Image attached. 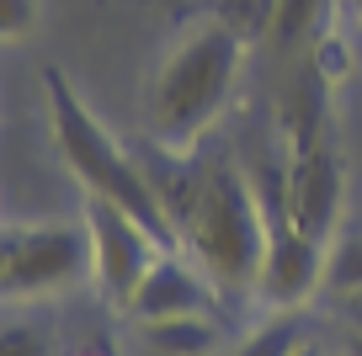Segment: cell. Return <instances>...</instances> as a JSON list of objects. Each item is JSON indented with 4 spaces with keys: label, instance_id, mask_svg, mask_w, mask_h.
<instances>
[{
    "label": "cell",
    "instance_id": "9a60e30c",
    "mask_svg": "<svg viewBox=\"0 0 362 356\" xmlns=\"http://www.w3.org/2000/svg\"><path fill=\"white\" fill-rule=\"evenodd\" d=\"M11 250H16V229H0V287H6V271H11Z\"/></svg>",
    "mask_w": 362,
    "mask_h": 356
},
{
    "label": "cell",
    "instance_id": "ac0fdd59",
    "mask_svg": "<svg viewBox=\"0 0 362 356\" xmlns=\"http://www.w3.org/2000/svg\"><path fill=\"white\" fill-rule=\"evenodd\" d=\"M346 6H351V11H357V16H362V0H346Z\"/></svg>",
    "mask_w": 362,
    "mask_h": 356
},
{
    "label": "cell",
    "instance_id": "4fadbf2b",
    "mask_svg": "<svg viewBox=\"0 0 362 356\" xmlns=\"http://www.w3.org/2000/svg\"><path fill=\"white\" fill-rule=\"evenodd\" d=\"M37 22H43V6H37V0H0V43L33 37Z\"/></svg>",
    "mask_w": 362,
    "mask_h": 356
},
{
    "label": "cell",
    "instance_id": "30bf717a",
    "mask_svg": "<svg viewBox=\"0 0 362 356\" xmlns=\"http://www.w3.org/2000/svg\"><path fill=\"white\" fill-rule=\"evenodd\" d=\"M330 16V0H267V22L261 32L272 37L277 48H293L304 37H315Z\"/></svg>",
    "mask_w": 362,
    "mask_h": 356
},
{
    "label": "cell",
    "instance_id": "d6986e66",
    "mask_svg": "<svg viewBox=\"0 0 362 356\" xmlns=\"http://www.w3.org/2000/svg\"><path fill=\"white\" fill-rule=\"evenodd\" d=\"M80 356H90V351H80Z\"/></svg>",
    "mask_w": 362,
    "mask_h": 356
},
{
    "label": "cell",
    "instance_id": "e0dca14e",
    "mask_svg": "<svg viewBox=\"0 0 362 356\" xmlns=\"http://www.w3.org/2000/svg\"><path fill=\"white\" fill-rule=\"evenodd\" d=\"M298 356H330V351H325V345H315V340H309V345H304Z\"/></svg>",
    "mask_w": 362,
    "mask_h": 356
},
{
    "label": "cell",
    "instance_id": "8fae6325",
    "mask_svg": "<svg viewBox=\"0 0 362 356\" xmlns=\"http://www.w3.org/2000/svg\"><path fill=\"white\" fill-rule=\"evenodd\" d=\"M320 292L330 303H351L362 298V234H341L325 245V277H320Z\"/></svg>",
    "mask_w": 362,
    "mask_h": 356
},
{
    "label": "cell",
    "instance_id": "3957f363",
    "mask_svg": "<svg viewBox=\"0 0 362 356\" xmlns=\"http://www.w3.org/2000/svg\"><path fill=\"white\" fill-rule=\"evenodd\" d=\"M240 64H245V37L229 22H203L170 48L149 85V128L160 149L181 155L214 128L240 80Z\"/></svg>",
    "mask_w": 362,
    "mask_h": 356
},
{
    "label": "cell",
    "instance_id": "7c38bea8",
    "mask_svg": "<svg viewBox=\"0 0 362 356\" xmlns=\"http://www.w3.org/2000/svg\"><path fill=\"white\" fill-rule=\"evenodd\" d=\"M304 345H309L304 319H298L293 309H277V319L256 324V330H250V335H245V340H240L229 356H298Z\"/></svg>",
    "mask_w": 362,
    "mask_h": 356
},
{
    "label": "cell",
    "instance_id": "6da1fadb",
    "mask_svg": "<svg viewBox=\"0 0 362 356\" xmlns=\"http://www.w3.org/2000/svg\"><path fill=\"white\" fill-rule=\"evenodd\" d=\"M160 202L176 223L181 250L224 287H256L261 250H267V223H261V197L235 165L224 160H181L176 176H155Z\"/></svg>",
    "mask_w": 362,
    "mask_h": 356
},
{
    "label": "cell",
    "instance_id": "277c9868",
    "mask_svg": "<svg viewBox=\"0 0 362 356\" xmlns=\"http://www.w3.org/2000/svg\"><path fill=\"white\" fill-rule=\"evenodd\" d=\"M256 197H261V223H267V250H261L256 292L272 303V309H298L309 292H320V277H325V245H315V239L288 218L283 170L267 176V181H256Z\"/></svg>",
    "mask_w": 362,
    "mask_h": 356
},
{
    "label": "cell",
    "instance_id": "5bb4252c",
    "mask_svg": "<svg viewBox=\"0 0 362 356\" xmlns=\"http://www.w3.org/2000/svg\"><path fill=\"white\" fill-rule=\"evenodd\" d=\"M0 356H48V345L33 324H11V330H0Z\"/></svg>",
    "mask_w": 362,
    "mask_h": 356
},
{
    "label": "cell",
    "instance_id": "7a4b0ae2",
    "mask_svg": "<svg viewBox=\"0 0 362 356\" xmlns=\"http://www.w3.org/2000/svg\"><path fill=\"white\" fill-rule=\"evenodd\" d=\"M43 107H48V128H54L59 160H64V170L86 186V197H102V202H112V208L134 213L165 250H181L176 223H170L149 170L96 123V112L80 101V90L64 80V69H43Z\"/></svg>",
    "mask_w": 362,
    "mask_h": 356
},
{
    "label": "cell",
    "instance_id": "5b68a950",
    "mask_svg": "<svg viewBox=\"0 0 362 356\" xmlns=\"http://www.w3.org/2000/svg\"><path fill=\"white\" fill-rule=\"evenodd\" d=\"M341 197H346L341 160L320 144V134L309 123H293V138H288V165H283L288 218H293L315 245H330V239H336V218H341Z\"/></svg>",
    "mask_w": 362,
    "mask_h": 356
},
{
    "label": "cell",
    "instance_id": "9c48e42d",
    "mask_svg": "<svg viewBox=\"0 0 362 356\" xmlns=\"http://www.w3.org/2000/svg\"><path fill=\"white\" fill-rule=\"evenodd\" d=\"M224 335L218 314H170V319H144V340L160 356H208Z\"/></svg>",
    "mask_w": 362,
    "mask_h": 356
},
{
    "label": "cell",
    "instance_id": "2e32d148",
    "mask_svg": "<svg viewBox=\"0 0 362 356\" xmlns=\"http://www.w3.org/2000/svg\"><path fill=\"white\" fill-rule=\"evenodd\" d=\"M341 356H362V330L346 324V335H341Z\"/></svg>",
    "mask_w": 362,
    "mask_h": 356
},
{
    "label": "cell",
    "instance_id": "52a82bcc",
    "mask_svg": "<svg viewBox=\"0 0 362 356\" xmlns=\"http://www.w3.org/2000/svg\"><path fill=\"white\" fill-rule=\"evenodd\" d=\"M90 271V234L86 223H33L16 229V250H11V271L0 298H37V292L69 287Z\"/></svg>",
    "mask_w": 362,
    "mask_h": 356
},
{
    "label": "cell",
    "instance_id": "ba28073f",
    "mask_svg": "<svg viewBox=\"0 0 362 356\" xmlns=\"http://www.w3.org/2000/svg\"><path fill=\"white\" fill-rule=\"evenodd\" d=\"M134 319H170V314H218V282L208 277L197 261H187V250H165L155 266L144 271L134 303Z\"/></svg>",
    "mask_w": 362,
    "mask_h": 356
},
{
    "label": "cell",
    "instance_id": "8992f818",
    "mask_svg": "<svg viewBox=\"0 0 362 356\" xmlns=\"http://www.w3.org/2000/svg\"><path fill=\"white\" fill-rule=\"evenodd\" d=\"M86 234H90V271H96L102 292L117 309H128L139 282H144V271L165 256V245H160L134 213L112 208V202H102V197H86Z\"/></svg>",
    "mask_w": 362,
    "mask_h": 356
}]
</instances>
